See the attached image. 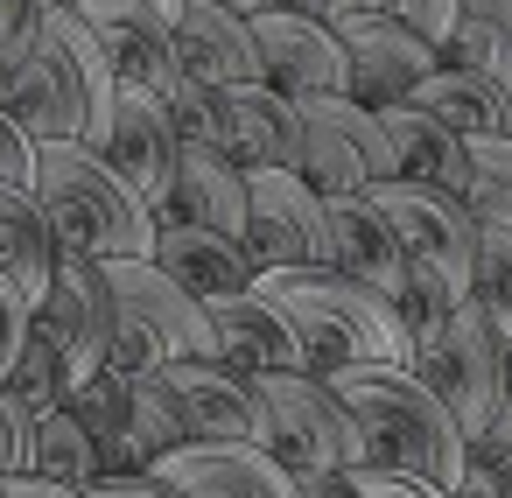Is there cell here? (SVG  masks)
I'll return each mask as SVG.
<instances>
[{
  "label": "cell",
  "instance_id": "6da1fadb",
  "mask_svg": "<svg viewBox=\"0 0 512 498\" xmlns=\"http://www.w3.org/2000/svg\"><path fill=\"white\" fill-rule=\"evenodd\" d=\"M106 99L113 64L99 57L78 8H43L15 50H0V113L29 141H85Z\"/></svg>",
  "mask_w": 512,
  "mask_h": 498
},
{
  "label": "cell",
  "instance_id": "7a4b0ae2",
  "mask_svg": "<svg viewBox=\"0 0 512 498\" xmlns=\"http://www.w3.org/2000/svg\"><path fill=\"white\" fill-rule=\"evenodd\" d=\"M323 386L344 400L372 470H407L435 491L463 477V428L407 365H337L323 372Z\"/></svg>",
  "mask_w": 512,
  "mask_h": 498
},
{
  "label": "cell",
  "instance_id": "3957f363",
  "mask_svg": "<svg viewBox=\"0 0 512 498\" xmlns=\"http://www.w3.org/2000/svg\"><path fill=\"white\" fill-rule=\"evenodd\" d=\"M253 288H267L302 344L309 372L337 365H407V337L393 323V302L330 274V267H267Z\"/></svg>",
  "mask_w": 512,
  "mask_h": 498
},
{
  "label": "cell",
  "instance_id": "277c9868",
  "mask_svg": "<svg viewBox=\"0 0 512 498\" xmlns=\"http://www.w3.org/2000/svg\"><path fill=\"white\" fill-rule=\"evenodd\" d=\"M29 197L43 204L57 239L85 260H148V246H155V211L85 141H36Z\"/></svg>",
  "mask_w": 512,
  "mask_h": 498
},
{
  "label": "cell",
  "instance_id": "5b68a950",
  "mask_svg": "<svg viewBox=\"0 0 512 498\" xmlns=\"http://www.w3.org/2000/svg\"><path fill=\"white\" fill-rule=\"evenodd\" d=\"M106 295H113V344L106 365L120 372H155L169 358H211L218 365V337L197 295H183L155 260H99Z\"/></svg>",
  "mask_w": 512,
  "mask_h": 498
},
{
  "label": "cell",
  "instance_id": "8992f818",
  "mask_svg": "<svg viewBox=\"0 0 512 498\" xmlns=\"http://www.w3.org/2000/svg\"><path fill=\"white\" fill-rule=\"evenodd\" d=\"M253 449H267L295 484L337 477L351 463H365V442L344 414V400L323 386V372H260L253 379Z\"/></svg>",
  "mask_w": 512,
  "mask_h": 498
},
{
  "label": "cell",
  "instance_id": "52a82bcc",
  "mask_svg": "<svg viewBox=\"0 0 512 498\" xmlns=\"http://www.w3.org/2000/svg\"><path fill=\"white\" fill-rule=\"evenodd\" d=\"M295 113H302L295 176L316 197H358L393 176V148H386V127L372 106H358L344 92H316V99H295Z\"/></svg>",
  "mask_w": 512,
  "mask_h": 498
},
{
  "label": "cell",
  "instance_id": "ba28073f",
  "mask_svg": "<svg viewBox=\"0 0 512 498\" xmlns=\"http://www.w3.org/2000/svg\"><path fill=\"white\" fill-rule=\"evenodd\" d=\"M407 372L449 407V421L470 435L491 407H498V393H505V337L470 309V295H463V309L449 316V323H435L428 337H414L407 344Z\"/></svg>",
  "mask_w": 512,
  "mask_h": 498
},
{
  "label": "cell",
  "instance_id": "9c48e42d",
  "mask_svg": "<svg viewBox=\"0 0 512 498\" xmlns=\"http://www.w3.org/2000/svg\"><path fill=\"white\" fill-rule=\"evenodd\" d=\"M29 337L50 344V358L71 372V386L106 365V344H113V295H106L99 260H85V253L64 246L57 274H50L43 295L29 302Z\"/></svg>",
  "mask_w": 512,
  "mask_h": 498
},
{
  "label": "cell",
  "instance_id": "30bf717a",
  "mask_svg": "<svg viewBox=\"0 0 512 498\" xmlns=\"http://www.w3.org/2000/svg\"><path fill=\"white\" fill-rule=\"evenodd\" d=\"M85 148L155 211L162 190H169V169H176V127H169V106L141 85H113V99L99 106V120L85 127Z\"/></svg>",
  "mask_w": 512,
  "mask_h": 498
},
{
  "label": "cell",
  "instance_id": "8fae6325",
  "mask_svg": "<svg viewBox=\"0 0 512 498\" xmlns=\"http://www.w3.org/2000/svg\"><path fill=\"white\" fill-rule=\"evenodd\" d=\"M239 246L253 267H323V197L295 169H246V225Z\"/></svg>",
  "mask_w": 512,
  "mask_h": 498
},
{
  "label": "cell",
  "instance_id": "7c38bea8",
  "mask_svg": "<svg viewBox=\"0 0 512 498\" xmlns=\"http://www.w3.org/2000/svg\"><path fill=\"white\" fill-rule=\"evenodd\" d=\"M337 57H344V99L358 106H393V99H414L421 78L442 64L435 43L407 36L393 15L365 8L351 22H337Z\"/></svg>",
  "mask_w": 512,
  "mask_h": 498
},
{
  "label": "cell",
  "instance_id": "4fadbf2b",
  "mask_svg": "<svg viewBox=\"0 0 512 498\" xmlns=\"http://www.w3.org/2000/svg\"><path fill=\"white\" fill-rule=\"evenodd\" d=\"M155 400L169 407L183 442H253L260 414H253V379L211 365V358H169L148 372Z\"/></svg>",
  "mask_w": 512,
  "mask_h": 498
},
{
  "label": "cell",
  "instance_id": "5bb4252c",
  "mask_svg": "<svg viewBox=\"0 0 512 498\" xmlns=\"http://www.w3.org/2000/svg\"><path fill=\"white\" fill-rule=\"evenodd\" d=\"M148 477L176 498H302V484L253 442H176L148 463Z\"/></svg>",
  "mask_w": 512,
  "mask_h": 498
},
{
  "label": "cell",
  "instance_id": "9a60e30c",
  "mask_svg": "<svg viewBox=\"0 0 512 498\" xmlns=\"http://www.w3.org/2000/svg\"><path fill=\"white\" fill-rule=\"evenodd\" d=\"M253 29V57H260V85H274L281 99H316V92H344V57H337V29L295 15V8H260L246 15Z\"/></svg>",
  "mask_w": 512,
  "mask_h": 498
},
{
  "label": "cell",
  "instance_id": "2e32d148",
  "mask_svg": "<svg viewBox=\"0 0 512 498\" xmlns=\"http://www.w3.org/2000/svg\"><path fill=\"white\" fill-rule=\"evenodd\" d=\"M365 197L379 204V218L393 225V239H400L407 260H435V267H449V274L470 267V239H477V225H470V211H463L456 190L386 176V183H372Z\"/></svg>",
  "mask_w": 512,
  "mask_h": 498
},
{
  "label": "cell",
  "instance_id": "e0dca14e",
  "mask_svg": "<svg viewBox=\"0 0 512 498\" xmlns=\"http://www.w3.org/2000/svg\"><path fill=\"white\" fill-rule=\"evenodd\" d=\"M78 22L92 29L99 57L113 64V85H141V92H169L183 71H176V43H169V22L141 0H78Z\"/></svg>",
  "mask_w": 512,
  "mask_h": 498
},
{
  "label": "cell",
  "instance_id": "ac0fdd59",
  "mask_svg": "<svg viewBox=\"0 0 512 498\" xmlns=\"http://www.w3.org/2000/svg\"><path fill=\"white\" fill-rule=\"evenodd\" d=\"M218 99V134L211 148L232 162V169H295V148H302V113L295 99H281L274 85H225L211 92Z\"/></svg>",
  "mask_w": 512,
  "mask_h": 498
},
{
  "label": "cell",
  "instance_id": "d6986e66",
  "mask_svg": "<svg viewBox=\"0 0 512 498\" xmlns=\"http://www.w3.org/2000/svg\"><path fill=\"white\" fill-rule=\"evenodd\" d=\"M211 316V337H218V365L239 372V379H260V372H309L302 365V344L281 316V302L267 288H239V295H218L204 302Z\"/></svg>",
  "mask_w": 512,
  "mask_h": 498
},
{
  "label": "cell",
  "instance_id": "ffe728a7",
  "mask_svg": "<svg viewBox=\"0 0 512 498\" xmlns=\"http://www.w3.org/2000/svg\"><path fill=\"white\" fill-rule=\"evenodd\" d=\"M169 43H176V71L190 85H260V57H253V29L246 15L218 8V0H183V15L169 22Z\"/></svg>",
  "mask_w": 512,
  "mask_h": 498
},
{
  "label": "cell",
  "instance_id": "44dd1931",
  "mask_svg": "<svg viewBox=\"0 0 512 498\" xmlns=\"http://www.w3.org/2000/svg\"><path fill=\"white\" fill-rule=\"evenodd\" d=\"M323 267L372 288V295H393L407 253L393 239V225L379 218V204L358 190V197H323Z\"/></svg>",
  "mask_w": 512,
  "mask_h": 498
},
{
  "label": "cell",
  "instance_id": "7402d4cb",
  "mask_svg": "<svg viewBox=\"0 0 512 498\" xmlns=\"http://www.w3.org/2000/svg\"><path fill=\"white\" fill-rule=\"evenodd\" d=\"M148 260L197 302H218V295H239L260 281L253 253L232 239V232H204V225H176V218H155V246Z\"/></svg>",
  "mask_w": 512,
  "mask_h": 498
},
{
  "label": "cell",
  "instance_id": "603a6c76",
  "mask_svg": "<svg viewBox=\"0 0 512 498\" xmlns=\"http://www.w3.org/2000/svg\"><path fill=\"white\" fill-rule=\"evenodd\" d=\"M64 407H71V421L85 428V442H92V456H99V477H134V470H148V449H141V435H134V372L99 365V372H85V379L64 393Z\"/></svg>",
  "mask_w": 512,
  "mask_h": 498
},
{
  "label": "cell",
  "instance_id": "cb8c5ba5",
  "mask_svg": "<svg viewBox=\"0 0 512 498\" xmlns=\"http://www.w3.org/2000/svg\"><path fill=\"white\" fill-rule=\"evenodd\" d=\"M155 218L239 239V225H246V169H232L218 148H176V169H169V190H162Z\"/></svg>",
  "mask_w": 512,
  "mask_h": 498
},
{
  "label": "cell",
  "instance_id": "d4e9b609",
  "mask_svg": "<svg viewBox=\"0 0 512 498\" xmlns=\"http://www.w3.org/2000/svg\"><path fill=\"white\" fill-rule=\"evenodd\" d=\"M372 113H379V127H386L393 176H407V183H435V190H456V183H463V134H449L428 106L393 99V106H372Z\"/></svg>",
  "mask_w": 512,
  "mask_h": 498
},
{
  "label": "cell",
  "instance_id": "484cf974",
  "mask_svg": "<svg viewBox=\"0 0 512 498\" xmlns=\"http://www.w3.org/2000/svg\"><path fill=\"white\" fill-rule=\"evenodd\" d=\"M414 106H428V113H435L449 134H463V141H491V134H505V120H512V92H505L498 78L470 71V64H435V71L421 78Z\"/></svg>",
  "mask_w": 512,
  "mask_h": 498
},
{
  "label": "cell",
  "instance_id": "4316f807",
  "mask_svg": "<svg viewBox=\"0 0 512 498\" xmlns=\"http://www.w3.org/2000/svg\"><path fill=\"white\" fill-rule=\"evenodd\" d=\"M57 260H64V239H57V225L43 218V204H36L29 190H8V183H0V281H8L22 302H36L43 281L57 274Z\"/></svg>",
  "mask_w": 512,
  "mask_h": 498
},
{
  "label": "cell",
  "instance_id": "83f0119b",
  "mask_svg": "<svg viewBox=\"0 0 512 498\" xmlns=\"http://www.w3.org/2000/svg\"><path fill=\"white\" fill-rule=\"evenodd\" d=\"M442 64H470L512 92V0H456L449 36H442Z\"/></svg>",
  "mask_w": 512,
  "mask_h": 498
},
{
  "label": "cell",
  "instance_id": "f1b7e54d",
  "mask_svg": "<svg viewBox=\"0 0 512 498\" xmlns=\"http://www.w3.org/2000/svg\"><path fill=\"white\" fill-rule=\"evenodd\" d=\"M470 225H491V232H512V141L491 134V141H463V183H456Z\"/></svg>",
  "mask_w": 512,
  "mask_h": 498
},
{
  "label": "cell",
  "instance_id": "f546056e",
  "mask_svg": "<svg viewBox=\"0 0 512 498\" xmlns=\"http://www.w3.org/2000/svg\"><path fill=\"white\" fill-rule=\"evenodd\" d=\"M386 302H393L400 337L414 344V337H428L435 323H449V316L463 309V274H449V267H435V260H407Z\"/></svg>",
  "mask_w": 512,
  "mask_h": 498
},
{
  "label": "cell",
  "instance_id": "4dcf8cb0",
  "mask_svg": "<svg viewBox=\"0 0 512 498\" xmlns=\"http://www.w3.org/2000/svg\"><path fill=\"white\" fill-rule=\"evenodd\" d=\"M29 477H43V484H71V491L99 484V456H92L85 428L71 421V407H50V414H36V442H29Z\"/></svg>",
  "mask_w": 512,
  "mask_h": 498
},
{
  "label": "cell",
  "instance_id": "1f68e13d",
  "mask_svg": "<svg viewBox=\"0 0 512 498\" xmlns=\"http://www.w3.org/2000/svg\"><path fill=\"white\" fill-rule=\"evenodd\" d=\"M463 295H470V309H477L498 337H512V232L477 225L470 267H463Z\"/></svg>",
  "mask_w": 512,
  "mask_h": 498
},
{
  "label": "cell",
  "instance_id": "d6a6232c",
  "mask_svg": "<svg viewBox=\"0 0 512 498\" xmlns=\"http://www.w3.org/2000/svg\"><path fill=\"white\" fill-rule=\"evenodd\" d=\"M0 386H8V393H15L29 414H50V407H64V393H71V372L50 358V344H36V337H29V344H22V358H15V372L0 379Z\"/></svg>",
  "mask_w": 512,
  "mask_h": 498
},
{
  "label": "cell",
  "instance_id": "836d02e7",
  "mask_svg": "<svg viewBox=\"0 0 512 498\" xmlns=\"http://www.w3.org/2000/svg\"><path fill=\"white\" fill-rule=\"evenodd\" d=\"M463 463H477V470H491L505 491H512V393H498V407L463 435Z\"/></svg>",
  "mask_w": 512,
  "mask_h": 498
},
{
  "label": "cell",
  "instance_id": "e575fe53",
  "mask_svg": "<svg viewBox=\"0 0 512 498\" xmlns=\"http://www.w3.org/2000/svg\"><path fill=\"white\" fill-rule=\"evenodd\" d=\"M162 106H169V127H176L183 148H211V134H218V99H211V85L176 78V85L162 92Z\"/></svg>",
  "mask_w": 512,
  "mask_h": 498
},
{
  "label": "cell",
  "instance_id": "d590c367",
  "mask_svg": "<svg viewBox=\"0 0 512 498\" xmlns=\"http://www.w3.org/2000/svg\"><path fill=\"white\" fill-rule=\"evenodd\" d=\"M29 442H36V414L0 386V477H29Z\"/></svg>",
  "mask_w": 512,
  "mask_h": 498
},
{
  "label": "cell",
  "instance_id": "8d00e7d4",
  "mask_svg": "<svg viewBox=\"0 0 512 498\" xmlns=\"http://www.w3.org/2000/svg\"><path fill=\"white\" fill-rule=\"evenodd\" d=\"M344 491L351 498H449V491H435V484H421L407 470H372V463H351L344 470Z\"/></svg>",
  "mask_w": 512,
  "mask_h": 498
},
{
  "label": "cell",
  "instance_id": "74e56055",
  "mask_svg": "<svg viewBox=\"0 0 512 498\" xmlns=\"http://www.w3.org/2000/svg\"><path fill=\"white\" fill-rule=\"evenodd\" d=\"M379 15H393L407 36H421V43H435V50H442V36H449V15H456V0H379Z\"/></svg>",
  "mask_w": 512,
  "mask_h": 498
},
{
  "label": "cell",
  "instance_id": "f35d334b",
  "mask_svg": "<svg viewBox=\"0 0 512 498\" xmlns=\"http://www.w3.org/2000/svg\"><path fill=\"white\" fill-rule=\"evenodd\" d=\"M0 183H8V190H29L36 183V141L8 113H0Z\"/></svg>",
  "mask_w": 512,
  "mask_h": 498
},
{
  "label": "cell",
  "instance_id": "ab89813d",
  "mask_svg": "<svg viewBox=\"0 0 512 498\" xmlns=\"http://www.w3.org/2000/svg\"><path fill=\"white\" fill-rule=\"evenodd\" d=\"M22 344H29V302L0 281V379L15 372V358H22Z\"/></svg>",
  "mask_w": 512,
  "mask_h": 498
},
{
  "label": "cell",
  "instance_id": "60d3db41",
  "mask_svg": "<svg viewBox=\"0 0 512 498\" xmlns=\"http://www.w3.org/2000/svg\"><path fill=\"white\" fill-rule=\"evenodd\" d=\"M281 8H295V15H309V22L337 29V22H351V15H365V8H379V0H281Z\"/></svg>",
  "mask_w": 512,
  "mask_h": 498
},
{
  "label": "cell",
  "instance_id": "b9f144b4",
  "mask_svg": "<svg viewBox=\"0 0 512 498\" xmlns=\"http://www.w3.org/2000/svg\"><path fill=\"white\" fill-rule=\"evenodd\" d=\"M85 498H176V491H162L148 470H134V477H99V484H85Z\"/></svg>",
  "mask_w": 512,
  "mask_h": 498
},
{
  "label": "cell",
  "instance_id": "7bdbcfd3",
  "mask_svg": "<svg viewBox=\"0 0 512 498\" xmlns=\"http://www.w3.org/2000/svg\"><path fill=\"white\" fill-rule=\"evenodd\" d=\"M36 15H43L36 0H0V50H15V43L36 29Z\"/></svg>",
  "mask_w": 512,
  "mask_h": 498
},
{
  "label": "cell",
  "instance_id": "ee69618b",
  "mask_svg": "<svg viewBox=\"0 0 512 498\" xmlns=\"http://www.w3.org/2000/svg\"><path fill=\"white\" fill-rule=\"evenodd\" d=\"M449 498H512V491H505V484H498L491 470H477V463H463V477L449 484Z\"/></svg>",
  "mask_w": 512,
  "mask_h": 498
},
{
  "label": "cell",
  "instance_id": "f6af8a7d",
  "mask_svg": "<svg viewBox=\"0 0 512 498\" xmlns=\"http://www.w3.org/2000/svg\"><path fill=\"white\" fill-rule=\"evenodd\" d=\"M0 498H85L71 484H43V477H0Z\"/></svg>",
  "mask_w": 512,
  "mask_h": 498
},
{
  "label": "cell",
  "instance_id": "bcb514c9",
  "mask_svg": "<svg viewBox=\"0 0 512 498\" xmlns=\"http://www.w3.org/2000/svg\"><path fill=\"white\" fill-rule=\"evenodd\" d=\"M218 8H232V15H260V8H281V0H218Z\"/></svg>",
  "mask_w": 512,
  "mask_h": 498
},
{
  "label": "cell",
  "instance_id": "7dc6e473",
  "mask_svg": "<svg viewBox=\"0 0 512 498\" xmlns=\"http://www.w3.org/2000/svg\"><path fill=\"white\" fill-rule=\"evenodd\" d=\"M141 8H155L162 22H176V15H183V0H141Z\"/></svg>",
  "mask_w": 512,
  "mask_h": 498
},
{
  "label": "cell",
  "instance_id": "c3c4849f",
  "mask_svg": "<svg viewBox=\"0 0 512 498\" xmlns=\"http://www.w3.org/2000/svg\"><path fill=\"white\" fill-rule=\"evenodd\" d=\"M505 393H512V337H505Z\"/></svg>",
  "mask_w": 512,
  "mask_h": 498
},
{
  "label": "cell",
  "instance_id": "681fc988",
  "mask_svg": "<svg viewBox=\"0 0 512 498\" xmlns=\"http://www.w3.org/2000/svg\"><path fill=\"white\" fill-rule=\"evenodd\" d=\"M36 8H78V0H36Z\"/></svg>",
  "mask_w": 512,
  "mask_h": 498
},
{
  "label": "cell",
  "instance_id": "f907efd6",
  "mask_svg": "<svg viewBox=\"0 0 512 498\" xmlns=\"http://www.w3.org/2000/svg\"><path fill=\"white\" fill-rule=\"evenodd\" d=\"M505 141H512V120H505Z\"/></svg>",
  "mask_w": 512,
  "mask_h": 498
}]
</instances>
